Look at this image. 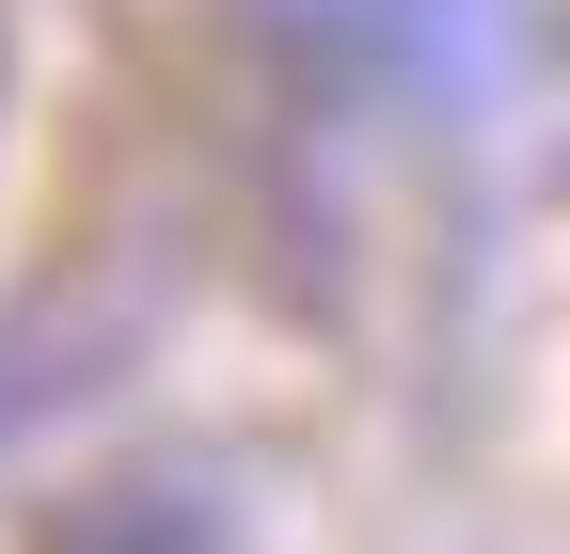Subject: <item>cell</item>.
Instances as JSON below:
<instances>
[{
    "instance_id": "obj_1",
    "label": "cell",
    "mask_w": 570,
    "mask_h": 554,
    "mask_svg": "<svg viewBox=\"0 0 570 554\" xmlns=\"http://www.w3.org/2000/svg\"><path fill=\"white\" fill-rule=\"evenodd\" d=\"M285 17L317 48H348V63H460L491 0H285Z\"/></svg>"
}]
</instances>
